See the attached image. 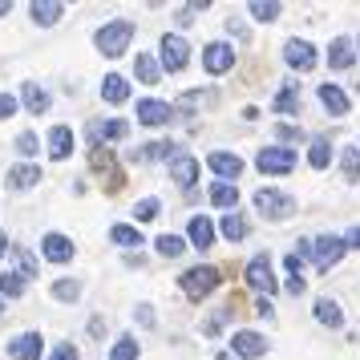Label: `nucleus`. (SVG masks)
I'll return each mask as SVG.
<instances>
[{"instance_id":"20e7f679","label":"nucleus","mask_w":360,"mask_h":360,"mask_svg":"<svg viewBox=\"0 0 360 360\" xmlns=\"http://www.w3.org/2000/svg\"><path fill=\"white\" fill-rule=\"evenodd\" d=\"M255 162H259L263 174H292L295 170V150L292 146H263Z\"/></svg>"},{"instance_id":"58836bf2","label":"nucleus","mask_w":360,"mask_h":360,"mask_svg":"<svg viewBox=\"0 0 360 360\" xmlns=\"http://www.w3.org/2000/svg\"><path fill=\"white\" fill-rule=\"evenodd\" d=\"M110 360H138V340H134V336H117Z\"/></svg>"},{"instance_id":"a18cd8bd","label":"nucleus","mask_w":360,"mask_h":360,"mask_svg":"<svg viewBox=\"0 0 360 360\" xmlns=\"http://www.w3.org/2000/svg\"><path fill=\"white\" fill-rule=\"evenodd\" d=\"M13 114H17V98H13V94H0V122L13 117Z\"/></svg>"},{"instance_id":"f3484780","label":"nucleus","mask_w":360,"mask_h":360,"mask_svg":"<svg viewBox=\"0 0 360 360\" xmlns=\"http://www.w3.org/2000/svg\"><path fill=\"white\" fill-rule=\"evenodd\" d=\"M20 101H25L29 114H49V94L37 82H20Z\"/></svg>"},{"instance_id":"9b49d317","label":"nucleus","mask_w":360,"mask_h":360,"mask_svg":"<svg viewBox=\"0 0 360 360\" xmlns=\"http://www.w3.org/2000/svg\"><path fill=\"white\" fill-rule=\"evenodd\" d=\"M283 61H288V65L292 69H300V73H308V69H316V49H311L308 41H288V45H283Z\"/></svg>"},{"instance_id":"5701e85b","label":"nucleus","mask_w":360,"mask_h":360,"mask_svg":"<svg viewBox=\"0 0 360 360\" xmlns=\"http://www.w3.org/2000/svg\"><path fill=\"white\" fill-rule=\"evenodd\" d=\"M49 154L57 158V162L73 154V130H69V126H53V134H49Z\"/></svg>"},{"instance_id":"2eb2a0df","label":"nucleus","mask_w":360,"mask_h":360,"mask_svg":"<svg viewBox=\"0 0 360 360\" xmlns=\"http://www.w3.org/2000/svg\"><path fill=\"white\" fill-rule=\"evenodd\" d=\"M41 251H45L49 263H69L73 259V243H69L65 235H57V231H49V235L41 239Z\"/></svg>"},{"instance_id":"79ce46f5","label":"nucleus","mask_w":360,"mask_h":360,"mask_svg":"<svg viewBox=\"0 0 360 360\" xmlns=\"http://www.w3.org/2000/svg\"><path fill=\"white\" fill-rule=\"evenodd\" d=\"M202 8H211V4H207V0H198V4H182L179 8V25H191L195 13H202Z\"/></svg>"},{"instance_id":"393cba45","label":"nucleus","mask_w":360,"mask_h":360,"mask_svg":"<svg viewBox=\"0 0 360 360\" xmlns=\"http://www.w3.org/2000/svg\"><path fill=\"white\" fill-rule=\"evenodd\" d=\"M134 73H138V82L142 85H158L162 82V69H158V61H154L150 53H138V57H134Z\"/></svg>"},{"instance_id":"39448f33","label":"nucleus","mask_w":360,"mask_h":360,"mask_svg":"<svg viewBox=\"0 0 360 360\" xmlns=\"http://www.w3.org/2000/svg\"><path fill=\"white\" fill-rule=\"evenodd\" d=\"M158 49H162V69H166V73H182L186 61H191V45H186L179 33H166Z\"/></svg>"},{"instance_id":"49530a36","label":"nucleus","mask_w":360,"mask_h":360,"mask_svg":"<svg viewBox=\"0 0 360 360\" xmlns=\"http://www.w3.org/2000/svg\"><path fill=\"white\" fill-rule=\"evenodd\" d=\"M49 360H77V348H73V344H57Z\"/></svg>"},{"instance_id":"6ab92c4d","label":"nucleus","mask_w":360,"mask_h":360,"mask_svg":"<svg viewBox=\"0 0 360 360\" xmlns=\"http://www.w3.org/2000/svg\"><path fill=\"white\" fill-rule=\"evenodd\" d=\"M320 105H324L332 117H344V114H348V98H344V89H336L332 82L320 85Z\"/></svg>"},{"instance_id":"4d7b16f0","label":"nucleus","mask_w":360,"mask_h":360,"mask_svg":"<svg viewBox=\"0 0 360 360\" xmlns=\"http://www.w3.org/2000/svg\"><path fill=\"white\" fill-rule=\"evenodd\" d=\"M0 311H4V304H0Z\"/></svg>"},{"instance_id":"6e6d98bb","label":"nucleus","mask_w":360,"mask_h":360,"mask_svg":"<svg viewBox=\"0 0 360 360\" xmlns=\"http://www.w3.org/2000/svg\"><path fill=\"white\" fill-rule=\"evenodd\" d=\"M219 360H235V356H231V352H219Z\"/></svg>"},{"instance_id":"9d476101","label":"nucleus","mask_w":360,"mask_h":360,"mask_svg":"<svg viewBox=\"0 0 360 360\" xmlns=\"http://www.w3.org/2000/svg\"><path fill=\"white\" fill-rule=\"evenodd\" d=\"M170 179L179 182L182 191H191V186H195V179H198V158L195 154H174V158H170Z\"/></svg>"},{"instance_id":"8fccbe9b","label":"nucleus","mask_w":360,"mask_h":360,"mask_svg":"<svg viewBox=\"0 0 360 360\" xmlns=\"http://www.w3.org/2000/svg\"><path fill=\"white\" fill-rule=\"evenodd\" d=\"M288 292H292V295H304V276H288Z\"/></svg>"},{"instance_id":"bb28decb","label":"nucleus","mask_w":360,"mask_h":360,"mask_svg":"<svg viewBox=\"0 0 360 360\" xmlns=\"http://www.w3.org/2000/svg\"><path fill=\"white\" fill-rule=\"evenodd\" d=\"M219 231H223V239H227V243H243V239H247V219L231 211V214H223Z\"/></svg>"},{"instance_id":"c03bdc74","label":"nucleus","mask_w":360,"mask_h":360,"mask_svg":"<svg viewBox=\"0 0 360 360\" xmlns=\"http://www.w3.org/2000/svg\"><path fill=\"white\" fill-rule=\"evenodd\" d=\"M276 138H283V142H300L304 134H300V126H288V122H283V126H276Z\"/></svg>"},{"instance_id":"864d4df0","label":"nucleus","mask_w":360,"mask_h":360,"mask_svg":"<svg viewBox=\"0 0 360 360\" xmlns=\"http://www.w3.org/2000/svg\"><path fill=\"white\" fill-rule=\"evenodd\" d=\"M4 251H8V235H4V231H0V255H4Z\"/></svg>"},{"instance_id":"a878e982","label":"nucleus","mask_w":360,"mask_h":360,"mask_svg":"<svg viewBox=\"0 0 360 360\" xmlns=\"http://www.w3.org/2000/svg\"><path fill=\"white\" fill-rule=\"evenodd\" d=\"M211 202L231 214V211H235V202H239V186H235V182H214V186H211Z\"/></svg>"},{"instance_id":"f8f14e48","label":"nucleus","mask_w":360,"mask_h":360,"mask_svg":"<svg viewBox=\"0 0 360 360\" xmlns=\"http://www.w3.org/2000/svg\"><path fill=\"white\" fill-rule=\"evenodd\" d=\"M170 117H174V105H166V101H154V98L138 101V122H142V126H166Z\"/></svg>"},{"instance_id":"c756f323","label":"nucleus","mask_w":360,"mask_h":360,"mask_svg":"<svg viewBox=\"0 0 360 360\" xmlns=\"http://www.w3.org/2000/svg\"><path fill=\"white\" fill-rule=\"evenodd\" d=\"M276 114H300V85L288 82L276 98Z\"/></svg>"},{"instance_id":"423d86ee","label":"nucleus","mask_w":360,"mask_h":360,"mask_svg":"<svg viewBox=\"0 0 360 360\" xmlns=\"http://www.w3.org/2000/svg\"><path fill=\"white\" fill-rule=\"evenodd\" d=\"M344 251H348V243H344V239H336V235H324V239H311V259H316V267H320V271H328V267H336Z\"/></svg>"},{"instance_id":"ea45409f","label":"nucleus","mask_w":360,"mask_h":360,"mask_svg":"<svg viewBox=\"0 0 360 360\" xmlns=\"http://www.w3.org/2000/svg\"><path fill=\"white\" fill-rule=\"evenodd\" d=\"M158 211H162L158 198H142V202L134 207V219H138V223H150V219H158Z\"/></svg>"},{"instance_id":"603ef678","label":"nucleus","mask_w":360,"mask_h":360,"mask_svg":"<svg viewBox=\"0 0 360 360\" xmlns=\"http://www.w3.org/2000/svg\"><path fill=\"white\" fill-rule=\"evenodd\" d=\"M344 243H348V247H356V251H360V227L348 231V239H344Z\"/></svg>"},{"instance_id":"09e8293b","label":"nucleus","mask_w":360,"mask_h":360,"mask_svg":"<svg viewBox=\"0 0 360 360\" xmlns=\"http://www.w3.org/2000/svg\"><path fill=\"white\" fill-rule=\"evenodd\" d=\"M138 324H154V311H150V304H138Z\"/></svg>"},{"instance_id":"f257e3e1","label":"nucleus","mask_w":360,"mask_h":360,"mask_svg":"<svg viewBox=\"0 0 360 360\" xmlns=\"http://www.w3.org/2000/svg\"><path fill=\"white\" fill-rule=\"evenodd\" d=\"M130 41H134V20H110L94 33V45H98L101 57H122L130 49Z\"/></svg>"},{"instance_id":"de8ad7c7","label":"nucleus","mask_w":360,"mask_h":360,"mask_svg":"<svg viewBox=\"0 0 360 360\" xmlns=\"http://www.w3.org/2000/svg\"><path fill=\"white\" fill-rule=\"evenodd\" d=\"M283 263H288V276H300V271H304V259H300L295 251H292V255H288Z\"/></svg>"},{"instance_id":"4c0bfd02","label":"nucleus","mask_w":360,"mask_h":360,"mask_svg":"<svg viewBox=\"0 0 360 360\" xmlns=\"http://www.w3.org/2000/svg\"><path fill=\"white\" fill-rule=\"evenodd\" d=\"M53 295H57L61 304H73V300L82 295V283H77V279H57V283H53Z\"/></svg>"},{"instance_id":"cd10ccee","label":"nucleus","mask_w":360,"mask_h":360,"mask_svg":"<svg viewBox=\"0 0 360 360\" xmlns=\"http://www.w3.org/2000/svg\"><path fill=\"white\" fill-rule=\"evenodd\" d=\"M37 182H41V170H37V166H13V170H8V186H13V191H29Z\"/></svg>"},{"instance_id":"c9c22d12","label":"nucleus","mask_w":360,"mask_h":360,"mask_svg":"<svg viewBox=\"0 0 360 360\" xmlns=\"http://www.w3.org/2000/svg\"><path fill=\"white\" fill-rule=\"evenodd\" d=\"M25 288H29V283H25L17 271H4V276H0V295H8V300H20Z\"/></svg>"},{"instance_id":"f704fd0d","label":"nucleus","mask_w":360,"mask_h":360,"mask_svg":"<svg viewBox=\"0 0 360 360\" xmlns=\"http://www.w3.org/2000/svg\"><path fill=\"white\" fill-rule=\"evenodd\" d=\"M179 150H174V142H146V150H138V158L142 162H154V158H174Z\"/></svg>"},{"instance_id":"a211bd4d","label":"nucleus","mask_w":360,"mask_h":360,"mask_svg":"<svg viewBox=\"0 0 360 360\" xmlns=\"http://www.w3.org/2000/svg\"><path fill=\"white\" fill-rule=\"evenodd\" d=\"M352 61H356L352 41H348V37H336V41L328 45V65L332 69H352Z\"/></svg>"},{"instance_id":"4468645a","label":"nucleus","mask_w":360,"mask_h":360,"mask_svg":"<svg viewBox=\"0 0 360 360\" xmlns=\"http://www.w3.org/2000/svg\"><path fill=\"white\" fill-rule=\"evenodd\" d=\"M186 239H191V247H198V251L214 247V223L211 219H202V214H195V219L186 223Z\"/></svg>"},{"instance_id":"7ed1b4c3","label":"nucleus","mask_w":360,"mask_h":360,"mask_svg":"<svg viewBox=\"0 0 360 360\" xmlns=\"http://www.w3.org/2000/svg\"><path fill=\"white\" fill-rule=\"evenodd\" d=\"M255 211H259L263 219L279 223V219H288V214L295 211V198H292V195H283V191H271V186H263V191H255Z\"/></svg>"},{"instance_id":"a19ab883","label":"nucleus","mask_w":360,"mask_h":360,"mask_svg":"<svg viewBox=\"0 0 360 360\" xmlns=\"http://www.w3.org/2000/svg\"><path fill=\"white\" fill-rule=\"evenodd\" d=\"M251 17H255V20H276L279 17V4H276V0H267V4L255 0V4H251Z\"/></svg>"},{"instance_id":"3c124183","label":"nucleus","mask_w":360,"mask_h":360,"mask_svg":"<svg viewBox=\"0 0 360 360\" xmlns=\"http://www.w3.org/2000/svg\"><path fill=\"white\" fill-rule=\"evenodd\" d=\"M255 311H259L263 320H271V316H276V311H271V300H259V304H255Z\"/></svg>"},{"instance_id":"e433bc0d","label":"nucleus","mask_w":360,"mask_h":360,"mask_svg":"<svg viewBox=\"0 0 360 360\" xmlns=\"http://www.w3.org/2000/svg\"><path fill=\"white\" fill-rule=\"evenodd\" d=\"M344 179L348 182H360V146H344Z\"/></svg>"},{"instance_id":"2f4dec72","label":"nucleus","mask_w":360,"mask_h":360,"mask_svg":"<svg viewBox=\"0 0 360 360\" xmlns=\"http://www.w3.org/2000/svg\"><path fill=\"white\" fill-rule=\"evenodd\" d=\"M13 259H17V276L29 283V279L37 276V259H33V251L29 247H13Z\"/></svg>"},{"instance_id":"473e14b6","label":"nucleus","mask_w":360,"mask_h":360,"mask_svg":"<svg viewBox=\"0 0 360 360\" xmlns=\"http://www.w3.org/2000/svg\"><path fill=\"white\" fill-rule=\"evenodd\" d=\"M154 247H158V255H162V259H179L182 251H186V243H182L179 235H158Z\"/></svg>"},{"instance_id":"1a4fd4ad","label":"nucleus","mask_w":360,"mask_h":360,"mask_svg":"<svg viewBox=\"0 0 360 360\" xmlns=\"http://www.w3.org/2000/svg\"><path fill=\"white\" fill-rule=\"evenodd\" d=\"M231 65H235V49H231V45L214 41V45H207V49H202V69H207V73H214V77H219V73H227Z\"/></svg>"},{"instance_id":"4be33fe9","label":"nucleus","mask_w":360,"mask_h":360,"mask_svg":"<svg viewBox=\"0 0 360 360\" xmlns=\"http://www.w3.org/2000/svg\"><path fill=\"white\" fill-rule=\"evenodd\" d=\"M89 162H94V170H98V174H105V179L114 182V186L122 182V170H117L114 154H110L105 146H94V154H89Z\"/></svg>"},{"instance_id":"5fc2aeb1","label":"nucleus","mask_w":360,"mask_h":360,"mask_svg":"<svg viewBox=\"0 0 360 360\" xmlns=\"http://www.w3.org/2000/svg\"><path fill=\"white\" fill-rule=\"evenodd\" d=\"M8 8H13V4H8V0H0V17H8Z\"/></svg>"},{"instance_id":"f03ea898","label":"nucleus","mask_w":360,"mask_h":360,"mask_svg":"<svg viewBox=\"0 0 360 360\" xmlns=\"http://www.w3.org/2000/svg\"><path fill=\"white\" fill-rule=\"evenodd\" d=\"M219 267H211V263H202V267H191V271H182L179 283H182V292L191 295V300H202V295H211L214 288H219Z\"/></svg>"},{"instance_id":"b1692460","label":"nucleus","mask_w":360,"mask_h":360,"mask_svg":"<svg viewBox=\"0 0 360 360\" xmlns=\"http://www.w3.org/2000/svg\"><path fill=\"white\" fill-rule=\"evenodd\" d=\"M29 13H33L37 25H57L61 13H65V4H57V0H33V4H29Z\"/></svg>"},{"instance_id":"72a5a7b5","label":"nucleus","mask_w":360,"mask_h":360,"mask_svg":"<svg viewBox=\"0 0 360 360\" xmlns=\"http://www.w3.org/2000/svg\"><path fill=\"white\" fill-rule=\"evenodd\" d=\"M308 162L316 166V170H328V162H332V146H328V138H316V142H311Z\"/></svg>"},{"instance_id":"ddd939ff","label":"nucleus","mask_w":360,"mask_h":360,"mask_svg":"<svg viewBox=\"0 0 360 360\" xmlns=\"http://www.w3.org/2000/svg\"><path fill=\"white\" fill-rule=\"evenodd\" d=\"M231 348L247 360H259L263 352H267V340H263L259 332H235V336H231Z\"/></svg>"},{"instance_id":"0eeeda50","label":"nucleus","mask_w":360,"mask_h":360,"mask_svg":"<svg viewBox=\"0 0 360 360\" xmlns=\"http://www.w3.org/2000/svg\"><path fill=\"white\" fill-rule=\"evenodd\" d=\"M247 283H251L255 292H263V300L279 288L276 276H271V259H267V255H255V259L247 263Z\"/></svg>"},{"instance_id":"7c9ffc66","label":"nucleus","mask_w":360,"mask_h":360,"mask_svg":"<svg viewBox=\"0 0 360 360\" xmlns=\"http://www.w3.org/2000/svg\"><path fill=\"white\" fill-rule=\"evenodd\" d=\"M110 239H114L117 247H126V251H130V247H142V231L117 223V227H110Z\"/></svg>"},{"instance_id":"c85d7f7f","label":"nucleus","mask_w":360,"mask_h":360,"mask_svg":"<svg viewBox=\"0 0 360 360\" xmlns=\"http://www.w3.org/2000/svg\"><path fill=\"white\" fill-rule=\"evenodd\" d=\"M316 320H320V324H328V328H340L344 324L340 304H336V300H316Z\"/></svg>"},{"instance_id":"aec40b11","label":"nucleus","mask_w":360,"mask_h":360,"mask_svg":"<svg viewBox=\"0 0 360 360\" xmlns=\"http://www.w3.org/2000/svg\"><path fill=\"white\" fill-rule=\"evenodd\" d=\"M101 98L110 101V105H122V101L130 98V82H126L122 73H110V77H101Z\"/></svg>"},{"instance_id":"dca6fc26","label":"nucleus","mask_w":360,"mask_h":360,"mask_svg":"<svg viewBox=\"0 0 360 360\" xmlns=\"http://www.w3.org/2000/svg\"><path fill=\"white\" fill-rule=\"evenodd\" d=\"M207 162H211V170L223 174V179H239V174H243V158H239V154H227V150H214Z\"/></svg>"},{"instance_id":"412c9836","label":"nucleus","mask_w":360,"mask_h":360,"mask_svg":"<svg viewBox=\"0 0 360 360\" xmlns=\"http://www.w3.org/2000/svg\"><path fill=\"white\" fill-rule=\"evenodd\" d=\"M126 134H130V126H126V122H89V138H94V142H117V138H126Z\"/></svg>"},{"instance_id":"6e6552de","label":"nucleus","mask_w":360,"mask_h":360,"mask_svg":"<svg viewBox=\"0 0 360 360\" xmlns=\"http://www.w3.org/2000/svg\"><path fill=\"white\" fill-rule=\"evenodd\" d=\"M45 352V340H41V332H20L8 340V356L13 360H41Z\"/></svg>"},{"instance_id":"37998d69","label":"nucleus","mask_w":360,"mask_h":360,"mask_svg":"<svg viewBox=\"0 0 360 360\" xmlns=\"http://www.w3.org/2000/svg\"><path fill=\"white\" fill-rule=\"evenodd\" d=\"M17 150L25 154V158H33V154H37V134H20V138H17Z\"/></svg>"}]
</instances>
